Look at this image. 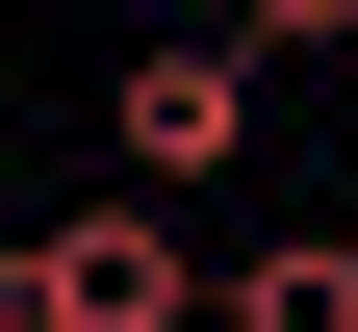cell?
I'll return each mask as SVG.
<instances>
[{"instance_id": "obj_1", "label": "cell", "mask_w": 358, "mask_h": 332, "mask_svg": "<svg viewBox=\"0 0 358 332\" xmlns=\"http://www.w3.org/2000/svg\"><path fill=\"white\" fill-rule=\"evenodd\" d=\"M0 332H205L179 205L128 179V205H77V230H0Z\"/></svg>"}, {"instance_id": "obj_2", "label": "cell", "mask_w": 358, "mask_h": 332, "mask_svg": "<svg viewBox=\"0 0 358 332\" xmlns=\"http://www.w3.org/2000/svg\"><path fill=\"white\" fill-rule=\"evenodd\" d=\"M256 77H282L256 26H154V52L103 77V154L154 179V205H179V179H231V154H256Z\"/></svg>"}, {"instance_id": "obj_3", "label": "cell", "mask_w": 358, "mask_h": 332, "mask_svg": "<svg viewBox=\"0 0 358 332\" xmlns=\"http://www.w3.org/2000/svg\"><path fill=\"white\" fill-rule=\"evenodd\" d=\"M205 26H256V52H358V0H205Z\"/></svg>"}]
</instances>
